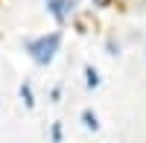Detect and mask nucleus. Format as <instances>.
Masks as SVG:
<instances>
[{
    "label": "nucleus",
    "instance_id": "1",
    "mask_svg": "<svg viewBox=\"0 0 146 143\" xmlns=\"http://www.w3.org/2000/svg\"><path fill=\"white\" fill-rule=\"evenodd\" d=\"M58 44H62V35L58 32H50V35H41V38H35L27 44V53L32 56L35 64H50L56 53H58Z\"/></svg>",
    "mask_w": 146,
    "mask_h": 143
},
{
    "label": "nucleus",
    "instance_id": "2",
    "mask_svg": "<svg viewBox=\"0 0 146 143\" xmlns=\"http://www.w3.org/2000/svg\"><path fill=\"white\" fill-rule=\"evenodd\" d=\"M47 9L58 23H64V18L70 15V0H47Z\"/></svg>",
    "mask_w": 146,
    "mask_h": 143
},
{
    "label": "nucleus",
    "instance_id": "3",
    "mask_svg": "<svg viewBox=\"0 0 146 143\" xmlns=\"http://www.w3.org/2000/svg\"><path fill=\"white\" fill-rule=\"evenodd\" d=\"M85 76H88V79H85V82H88V88H96V85H100V73H96L94 67H85Z\"/></svg>",
    "mask_w": 146,
    "mask_h": 143
},
{
    "label": "nucleus",
    "instance_id": "4",
    "mask_svg": "<svg viewBox=\"0 0 146 143\" xmlns=\"http://www.w3.org/2000/svg\"><path fill=\"white\" fill-rule=\"evenodd\" d=\"M82 123L88 126V128H94V132L100 128V123H96V114H94V111H85V114H82Z\"/></svg>",
    "mask_w": 146,
    "mask_h": 143
},
{
    "label": "nucleus",
    "instance_id": "5",
    "mask_svg": "<svg viewBox=\"0 0 146 143\" xmlns=\"http://www.w3.org/2000/svg\"><path fill=\"white\" fill-rule=\"evenodd\" d=\"M21 97H23V102H27V108H32V105H35V99H32V88H29V85L21 88Z\"/></svg>",
    "mask_w": 146,
    "mask_h": 143
},
{
    "label": "nucleus",
    "instance_id": "6",
    "mask_svg": "<svg viewBox=\"0 0 146 143\" xmlns=\"http://www.w3.org/2000/svg\"><path fill=\"white\" fill-rule=\"evenodd\" d=\"M53 143H62V126H58V123L53 126Z\"/></svg>",
    "mask_w": 146,
    "mask_h": 143
}]
</instances>
